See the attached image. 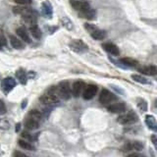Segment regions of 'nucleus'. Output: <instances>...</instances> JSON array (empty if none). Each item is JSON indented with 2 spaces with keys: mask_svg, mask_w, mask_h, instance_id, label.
Segmentation results:
<instances>
[{
  "mask_svg": "<svg viewBox=\"0 0 157 157\" xmlns=\"http://www.w3.org/2000/svg\"><path fill=\"white\" fill-rule=\"evenodd\" d=\"M17 4H21V5H29L32 3V0H14Z\"/></svg>",
  "mask_w": 157,
  "mask_h": 157,
  "instance_id": "34",
  "label": "nucleus"
},
{
  "mask_svg": "<svg viewBox=\"0 0 157 157\" xmlns=\"http://www.w3.org/2000/svg\"><path fill=\"white\" fill-rule=\"evenodd\" d=\"M107 109L111 113H115V114H121V113L126 111V105L125 103L122 102H118V103H113L110 104L107 107Z\"/></svg>",
  "mask_w": 157,
  "mask_h": 157,
  "instance_id": "10",
  "label": "nucleus"
},
{
  "mask_svg": "<svg viewBox=\"0 0 157 157\" xmlns=\"http://www.w3.org/2000/svg\"><path fill=\"white\" fill-rule=\"evenodd\" d=\"M31 8H29L28 6H14L13 7V13L14 14H19V15H24L27 12L31 11Z\"/></svg>",
  "mask_w": 157,
  "mask_h": 157,
  "instance_id": "26",
  "label": "nucleus"
},
{
  "mask_svg": "<svg viewBox=\"0 0 157 157\" xmlns=\"http://www.w3.org/2000/svg\"><path fill=\"white\" fill-rule=\"evenodd\" d=\"M29 116H31V117L34 118V119H36V120H37V121H39V122H40L41 118H42L41 113L39 112L38 110H36V109H33V110H31V111H29Z\"/></svg>",
  "mask_w": 157,
  "mask_h": 157,
  "instance_id": "30",
  "label": "nucleus"
},
{
  "mask_svg": "<svg viewBox=\"0 0 157 157\" xmlns=\"http://www.w3.org/2000/svg\"><path fill=\"white\" fill-rule=\"evenodd\" d=\"M150 140L152 141V144H153V145L156 147V136L155 135H152L151 137H150Z\"/></svg>",
  "mask_w": 157,
  "mask_h": 157,
  "instance_id": "37",
  "label": "nucleus"
},
{
  "mask_svg": "<svg viewBox=\"0 0 157 157\" xmlns=\"http://www.w3.org/2000/svg\"><path fill=\"white\" fill-rule=\"evenodd\" d=\"M115 100H116V95L113 92L106 90V88H103L101 90L100 95H99V101L101 104L108 105V104H111V103Z\"/></svg>",
  "mask_w": 157,
  "mask_h": 157,
  "instance_id": "4",
  "label": "nucleus"
},
{
  "mask_svg": "<svg viewBox=\"0 0 157 157\" xmlns=\"http://www.w3.org/2000/svg\"><path fill=\"white\" fill-rule=\"evenodd\" d=\"M10 43L15 49H24L25 48V44L23 41H21L18 37L11 36H10Z\"/></svg>",
  "mask_w": 157,
  "mask_h": 157,
  "instance_id": "22",
  "label": "nucleus"
},
{
  "mask_svg": "<svg viewBox=\"0 0 157 157\" xmlns=\"http://www.w3.org/2000/svg\"><path fill=\"white\" fill-rule=\"evenodd\" d=\"M56 87H57V93H58L59 98H62L64 100H68L69 98L71 97L72 90L68 82H62L59 83V86Z\"/></svg>",
  "mask_w": 157,
  "mask_h": 157,
  "instance_id": "3",
  "label": "nucleus"
},
{
  "mask_svg": "<svg viewBox=\"0 0 157 157\" xmlns=\"http://www.w3.org/2000/svg\"><path fill=\"white\" fill-rule=\"evenodd\" d=\"M69 46H70V48L73 51H75L77 53H83L87 51V49H88L86 44L82 40H81V39H74V40L70 42Z\"/></svg>",
  "mask_w": 157,
  "mask_h": 157,
  "instance_id": "7",
  "label": "nucleus"
},
{
  "mask_svg": "<svg viewBox=\"0 0 157 157\" xmlns=\"http://www.w3.org/2000/svg\"><path fill=\"white\" fill-rule=\"evenodd\" d=\"M1 47H2V46H1V45H0V48H1Z\"/></svg>",
  "mask_w": 157,
  "mask_h": 157,
  "instance_id": "40",
  "label": "nucleus"
},
{
  "mask_svg": "<svg viewBox=\"0 0 157 157\" xmlns=\"http://www.w3.org/2000/svg\"><path fill=\"white\" fill-rule=\"evenodd\" d=\"M83 90H85V82L82 81H77L73 83L71 90H72L73 95L75 97H78V96H80V94L83 91Z\"/></svg>",
  "mask_w": 157,
  "mask_h": 157,
  "instance_id": "12",
  "label": "nucleus"
},
{
  "mask_svg": "<svg viewBox=\"0 0 157 157\" xmlns=\"http://www.w3.org/2000/svg\"><path fill=\"white\" fill-rule=\"evenodd\" d=\"M132 78L135 82L142 83V85H148V83H150V81L149 80H147L145 77H142L140 75H132Z\"/></svg>",
  "mask_w": 157,
  "mask_h": 157,
  "instance_id": "28",
  "label": "nucleus"
},
{
  "mask_svg": "<svg viewBox=\"0 0 157 157\" xmlns=\"http://www.w3.org/2000/svg\"><path fill=\"white\" fill-rule=\"evenodd\" d=\"M41 12L43 14L44 17L46 18H52V14H53V10H52V7L50 3L48 2H43L42 5H41Z\"/></svg>",
  "mask_w": 157,
  "mask_h": 157,
  "instance_id": "17",
  "label": "nucleus"
},
{
  "mask_svg": "<svg viewBox=\"0 0 157 157\" xmlns=\"http://www.w3.org/2000/svg\"><path fill=\"white\" fill-rule=\"evenodd\" d=\"M140 72L141 74L146 76H155L156 73H157V69L155 66L151 65V66H145V67H142L140 69Z\"/></svg>",
  "mask_w": 157,
  "mask_h": 157,
  "instance_id": "19",
  "label": "nucleus"
},
{
  "mask_svg": "<svg viewBox=\"0 0 157 157\" xmlns=\"http://www.w3.org/2000/svg\"><path fill=\"white\" fill-rule=\"evenodd\" d=\"M96 92H97V86L94 85H90L83 90L82 96L86 100H90L95 96Z\"/></svg>",
  "mask_w": 157,
  "mask_h": 157,
  "instance_id": "9",
  "label": "nucleus"
},
{
  "mask_svg": "<svg viewBox=\"0 0 157 157\" xmlns=\"http://www.w3.org/2000/svg\"><path fill=\"white\" fill-rule=\"evenodd\" d=\"M61 22H62L63 27L65 28L66 29H68V31H73V29H74V24L72 23V21L68 17L62 18Z\"/></svg>",
  "mask_w": 157,
  "mask_h": 157,
  "instance_id": "27",
  "label": "nucleus"
},
{
  "mask_svg": "<svg viewBox=\"0 0 157 157\" xmlns=\"http://www.w3.org/2000/svg\"><path fill=\"white\" fill-rule=\"evenodd\" d=\"M145 124L146 126L149 128L150 130L152 131H156L157 130V125H156V120L155 118L152 116V115H146L145 116Z\"/></svg>",
  "mask_w": 157,
  "mask_h": 157,
  "instance_id": "21",
  "label": "nucleus"
},
{
  "mask_svg": "<svg viewBox=\"0 0 157 157\" xmlns=\"http://www.w3.org/2000/svg\"><path fill=\"white\" fill-rule=\"evenodd\" d=\"M127 157H146L144 154H141V153H137V152H134L130 155H128Z\"/></svg>",
  "mask_w": 157,
  "mask_h": 157,
  "instance_id": "36",
  "label": "nucleus"
},
{
  "mask_svg": "<svg viewBox=\"0 0 157 157\" xmlns=\"http://www.w3.org/2000/svg\"><path fill=\"white\" fill-rule=\"evenodd\" d=\"M85 28L86 31L90 33L91 37L93 39H96V40H102V39L106 38L107 36V33L103 29H100L99 28H97L95 25L92 24H85Z\"/></svg>",
  "mask_w": 157,
  "mask_h": 157,
  "instance_id": "2",
  "label": "nucleus"
},
{
  "mask_svg": "<svg viewBox=\"0 0 157 157\" xmlns=\"http://www.w3.org/2000/svg\"><path fill=\"white\" fill-rule=\"evenodd\" d=\"M18 144L20 147H22L25 150H29V151H36V147H34L31 142L26 140H18Z\"/></svg>",
  "mask_w": 157,
  "mask_h": 157,
  "instance_id": "23",
  "label": "nucleus"
},
{
  "mask_svg": "<svg viewBox=\"0 0 157 157\" xmlns=\"http://www.w3.org/2000/svg\"><path fill=\"white\" fill-rule=\"evenodd\" d=\"M78 16L82 18H85L86 20H94L96 17V12H95V10L88 8L86 10H83V11H80Z\"/></svg>",
  "mask_w": 157,
  "mask_h": 157,
  "instance_id": "16",
  "label": "nucleus"
},
{
  "mask_svg": "<svg viewBox=\"0 0 157 157\" xmlns=\"http://www.w3.org/2000/svg\"><path fill=\"white\" fill-rule=\"evenodd\" d=\"M144 147V144L140 140H132L126 142L123 146L122 150L124 152H130V151H140L142 150Z\"/></svg>",
  "mask_w": 157,
  "mask_h": 157,
  "instance_id": "5",
  "label": "nucleus"
},
{
  "mask_svg": "<svg viewBox=\"0 0 157 157\" xmlns=\"http://www.w3.org/2000/svg\"><path fill=\"white\" fill-rule=\"evenodd\" d=\"M7 44V41H6V38L4 36V33L0 31V45L1 46H4Z\"/></svg>",
  "mask_w": 157,
  "mask_h": 157,
  "instance_id": "33",
  "label": "nucleus"
},
{
  "mask_svg": "<svg viewBox=\"0 0 157 157\" xmlns=\"http://www.w3.org/2000/svg\"><path fill=\"white\" fill-rule=\"evenodd\" d=\"M20 129H21V123H18V124L16 125V128H15V131L18 132L20 131Z\"/></svg>",
  "mask_w": 157,
  "mask_h": 157,
  "instance_id": "38",
  "label": "nucleus"
},
{
  "mask_svg": "<svg viewBox=\"0 0 157 157\" xmlns=\"http://www.w3.org/2000/svg\"><path fill=\"white\" fill-rule=\"evenodd\" d=\"M16 86V82L13 78H5L4 80L1 82V90H3L4 93H9Z\"/></svg>",
  "mask_w": 157,
  "mask_h": 157,
  "instance_id": "8",
  "label": "nucleus"
},
{
  "mask_svg": "<svg viewBox=\"0 0 157 157\" xmlns=\"http://www.w3.org/2000/svg\"><path fill=\"white\" fill-rule=\"evenodd\" d=\"M26 105H27V99L25 100V101H23V104H22V108H25L26 107Z\"/></svg>",
  "mask_w": 157,
  "mask_h": 157,
  "instance_id": "39",
  "label": "nucleus"
},
{
  "mask_svg": "<svg viewBox=\"0 0 157 157\" xmlns=\"http://www.w3.org/2000/svg\"><path fill=\"white\" fill-rule=\"evenodd\" d=\"M25 127L28 130H32V131L36 130L39 127V121H37L36 119H34V118L31 116H29L26 119V121H25Z\"/></svg>",
  "mask_w": 157,
  "mask_h": 157,
  "instance_id": "13",
  "label": "nucleus"
},
{
  "mask_svg": "<svg viewBox=\"0 0 157 157\" xmlns=\"http://www.w3.org/2000/svg\"><path fill=\"white\" fill-rule=\"evenodd\" d=\"M22 20L28 24H36L37 17H36V14L34 13L33 10H31V11L27 12L26 14L22 15Z\"/></svg>",
  "mask_w": 157,
  "mask_h": 157,
  "instance_id": "15",
  "label": "nucleus"
},
{
  "mask_svg": "<svg viewBox=\"0 0 157 157\" xmlns=\"http://www.w3.org/2000/svg\"><path fill=\"white\" fill-rule=\"evenodd\" d=\"M16 33L23 39V40H24L25 42H28V43H31V42H32L31 37H29V33H28V32H27V29H25L24 27H21V28L17 29H16Z\"/></svg>",
  "mask_w": 157,
  "mask_h": 157,
  "instance_id": "18",
  "label": "nucleus"
},
{
  "mask_svg": "<svg viewBox=\"0 0 157 157\" xmlns=\"http://www.w3.org/2000/svg\"><path fill=\"white\" fill-rule=\"evenodd\" d=\"M103 49L108 52L109 54H111V55H119L120 54V50H119V48L117 47V45H115L114 43H104L102 45Z\"/></svg>",
  "mask_w": 157,
  "mask_h": 157,
  "instance_id": "14",
  "label": "nucleus"
},
{
  "mask_svg": "<svg viewBox=\"0 0 157 157\" xmlns=\"http://www.w3.org/2000/svg\"><path fill=\"white\" fill-rule=\"evenodd\" d=\"M137 115L134 112H130V113H127V114L124 115H121L118 117L117 122L119 123L121 125H131V124H134L137 121Z\"/></svg>",
  "mask_w": 157,
  "mask_h": 157,
  "instance_id": "6",
  "label": "nucleus"
},
{
  "mask_svg": "<svg viewBox=\"0 0 157 157\" xmlns=\"http://www.w3.org/2000/svg\"><path fill=\"white\" fill-rule=\"evenodd\" d=\"M6 112H7L6 105H5V103H4L3 100L0 99V115H4Z\"/></svg>",
  "mask_w": 157,
  "mask_h": 157,
  "instance_id": "32",
  "label": "nucleus"
},
{
  "mask_svg": "<svg viewBox=\"0 0 157 157\" xmlns=\"http://www.w3.org/2000/svg\"><path fill=\"white\" fill-rule=\"evenodd\" d=\"M137 107L140 108L141 112H146L147 111V102L144 99H137Z\"/></svg>",
  "mask_w": 157,
  "mask_h": 157,
  "instance_id": "29",
  "label": "nucleus"
},
{
  "mask_svg": "<svg viewBox=\"0 0 157 157\" xmlns=\"http://www.w3.org/2000/svg\"><path fill=\"white\" fill-rule=\"evenodd\" d=\"M29 33H31L32 36L36 39L41 38V36H42V33L40 31V29H39L36 25H33V26H31V28H29Z\"/></svg>",
  "mask_w": 157,
  "mask_h": 157,
  "instance_id": "25",
  "label": "nucleus"
},
{
  "mask_svg": "<svg viewBox=\"0 0 157 157\" xmlns=\"http://www.w3.org/2000/svg\"><path fill=\"white\" fill-rule=\"evenodd\" d=\"M40 102H42L45 105H53L59 102V96L57 93V87L56 86H51L49 90L46 91V93L39 98Z\"/></svg>",
  "mask_w": 157,
  "mask_h": 157,
  "instance_id": "1",
  "label": "nucleus"
},
{
  "mask_svg": "<svg viewBox=\"0 0 157 157\" xmlns=\"http://www.w3.org/2000/svg\"><path fill=\"white\" fill-rule=\"evenodd\" d=\"M21 136H22L23 139H25V140H28V141H33V140H34V139H33V136H31V134H29L28 132H23Z\"/></svg>",
  "mask_w": 157,
  "mask_h": 157,
  "instance_id": "31",
  "label": "nucleus"
},
{
  "mask_svg": "<svg viewBox=\"0 0 157 157\" xmlns=\"http://www.w3.org/2000/svg\"><path fill=\"white\" fill-rule=\"evenodd\" d=\"M71 5L74 9L78 10V12L90 8V3L87 1H83V0H71Z\"/></svg>",
  "mask_w": 157,
  "mask_h": 157,
  "instance_id": "11",
  "label": "nucleus"
},
{
  "mask_svg": "<svg viewBox=\"0 0 157 157\" xmlns=\"http://www.w3.org/2000/svg\"><path fill=\"white\" fill-rule=\"evenodd\" d=\"M16 77H17L19 82H21L22 85H26V83H27L28 75H27V73L25 72V70H23V69H19V70L16 72Z\"/></svg>",
  "mask_w": 157,
  "mask_h": 157,
  "instance_id": "24",
  "label": "nucleus"
},
{
  "mask_svg": "<svg viewBox=\"0 0 157 157\" xmlns=\"http://www.w3.org/2000/svg\"><path fill=\"white\" fill-rule=\"evenodd\" d=\"M120 62L124 65L126 68H131V67H136L137 65H139V62H137L136 60H135V59L132 58H129V57H125V58H122Z\"/></svg>",
  "mask_w": 157,
  "mask_h": 157,
  "instance_id": "20",
  "label": "nucleus"
},
{
  "mask_svg": "<svg viewBox=\"0 0 157 157\" xmlns=\"http://www.w3.org/2000/svg\"><path fill=\"white\" fill-rule=\"evenodd\" d=\"M13 157H29V155H27V154H25V153H23V152H21V151H14V153H13Z\"/></svg>",
  "mask_w": 157,
  "mask_h": 157,
  "instance_id": "35",
  "label": "nucleus"
}]
</instances>
